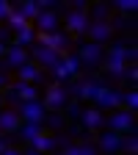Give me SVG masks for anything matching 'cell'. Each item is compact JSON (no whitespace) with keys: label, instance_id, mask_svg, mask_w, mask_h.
Here are the masks:
<instances>
[{"label":"cell","instance_id":"24","mask_svg":"<svg viewBox=\"0 0 138 155\" xmlns=\"http://www.w3.org/2000/svg\"><path fill=\"white\" fill-rule=\"evenodd\" d=\"M36 39V31L33 28H28V31H19V33H14V42H11V47H25V45H30Z\"/></svg>","mask_w":138,"mask_h":155},{"label":"cell","instance_id":"33","mask_svg":"<svg viewBox=\"0 0 138 155\" xmlns=\"http://www.w3.org/2000/svg\"><path fill=\"white\" fill-rule=\"evenodd\" d=\"M0 89H6V78L3 75H0Z\"/></svg>","mask_w":138,"mask_h":155},{"label":"cell","instance_id":"15","mask_svg":"<svg viewBox=\"0 0 138 155\" xmlns=\"http://www.w3.org/2000/svg\"><path fill=\"white\" fill-rule=\"evenodd\" d=\"M22 116L17 111H0V133H19Z\"/></svg>","mask_w":138,"mask_h":155},{"label":"cell","instance_id":"11","mask_svg":"<svg viewBox=\"0 0 138 155\" xmlns=\"http://www.w3.org/2000/svg\"><path fill=\"white\" fill-rule=\"evenodd\" d=\"M100 86H102L100 78H86V81H80L75 86V97L77 100H94V94L100 91Z\"/></svg>","mask_w":138,"mask_h":155},{"label":"cell","instance_id":"21","mask_svg":"<svg viewBox=\"0 0 138 155\" xmlns=\"http://www.w3.org/2000/svg\"><path fill=\"white\" fill-rule=\"evenodd\" d=\"M61 67L69 72V78H77V75H80V58H77V55H72V53H64V58H61Z\"/></svg>","mask_w":138,"mask_h":155},{"label":"cell","instance_id":"20","mask_svg":"<svg viewBox=\"0 0 138 155\" xmlns=\"http://www.w3.org/2000/svg\"><path fill=\"white\" fill-rule=\"evenodd\" d=\"M6 22H8V28L14 31V33H19V31H28V28H33V22H28V19L22 17V14H19L17 8L8 14V19H6Z\"/></svg>","mask_w":138,"mask_h":155},{"label":"cell","instance_id":"7","mask_svg":"<svg viewBox=\"0 0 138 155\" xmlns=\"http://www.w3.org/2000/svg\"><path fill=\"white\" fill-rule=\"evenodd\" d=\"M17 114L22 116V122H44V105L42 100H28V103H19Z\"/></svg>","mask_w":138,"mask_h":155},{"label":"cell","instance_id":"14","mask_svg":"<svg viewBox=\"0 0 138 155\" xmlns=\"http://www.w3.org/2000/svg\"><path fill=\"white\" fill-rule=\"evenodd\" d=\"M36 28H39V33H55V28H58V14L55 11H39L36 14Z\"/></svg>","mask_w":138,"mask_h":155},{"label":"cell","instance_id":"12","mask_svg":"<svg viewBox=\"0 0 138 155\" xmlns=\"http://www.w3.org/2000/svg\"><path fill=\"white\" fill-rule=\"evenodd\" d=\"M42 75H44V69L39 67V64L25 61L22 67L17 69V81H22V83H39V81H42Z\"/></svg>","mask_w":138,"mask_h":155},{"label":"cell","instance_id":"35","mask_svg":"<svg viewBox=\"0 0 138 155\" xmlns=\"http://www.w3.org/2000/svg\"><path fill=\"white\" fill-rule=\"evenodd\" d=\"M25 155H42V152H36V150H30V152H25Z\"/></svg>","mask_w":138,"mask_h":155},{"label":"cell","instance_id":"2","mask_svg":"<svg viewBox=\"0 0 138 155\" xmlns=\"http://www.w3.org/2000/svg\"><path fill=\"white\" fill-rule=\"evenodd\" d=\"M91 103H94L97 111H105V108H108V111H116V108H122V94L116 91V89H111L108 83H102L100 91L94 94V100H91Z\"/></svg>","mask_w":138,"mask_h":155},{"label":"cell","instance_id":"19","mask_svg":"<svg viewBox=\"0 0 138 155\" xmlns=\"http://www.w3.org/2000/svg\"><path fill=\"white\" fill-rule=\"evenodd\" d=\"M102 69H105L108 75H113V78H124L127 64H124V61H119V58H102Z\"/></svg>","mask_w":138,"mask_h":155},{"label":"cell","instance_id":"25","mask_svg":"<svg viewBox=\"0 0 138 155\" xmlns=\"http://www.w3.org/2000/svg\"><path fill=\"white\" fill-rule=\"evenodd\" d=\"M17 11L22 14V17L28 19V22H33V19H36V14H39V3H36V0H25V3L19 6Z\"/></svg>","mask_w":138,"mask_h":155},{"label":"cell","instance_id":"34","mask_svg":"<svg viewBox=\"0 0 138 155\" xmlns=\"http://www.w3.org/2000/svg\"><path fill=\"white\" fill-rule=\"evenodd\" d=\"M3 150H6V141H3V139H0V152H3Z\"/></svg>","mask_w":138,"mask_h":155},{"label":"cell","instance_id":"30","mask_svg":"<svg viewBox=\"0 0 138 155\" xmlns=\"http://www.w3.org/2000/svg\"><path fill=\"white\" fill-rule=\"evenodd\" d=\"M14 8L6 3V0H0V22H6V19H8V14H11Z\"/></svg>","mask_w":138,"mask_h":155},{"label":"cell","instance_id":"1","mask_svg":"<svg viewBox=\"0 0 138 155\" xmlns=\"http://www.w3.org/2000/svg\"><path fill=\"white\" fill-rule=\"evenodd\" d=\"M102 127H108L111 133H119V136H130V133H135V114L124 111V108H116L102 122Z\"/></svg>","mask_w":138,"mask_h":155},{"label":"cell","instance_id":"17","mask_svg":"<svg viewBox=\"0 0 138 155\" xmlns=\"http://www.w3.org/2000/svg\"><path fill=\"white\" fill-rule=\"evenodd\" d=\"M80 122H83V127H88V130H100L102 122H105V116H102V111H97V108H86V111L80 114Z\"/></svg>","mask_w":138,"mask_h":155},{"label":"cell","instance_id":"18","mask_svg":"<svg viewBox=\"0 0 138 155\" xmlns=\"http://www.w3.org/2000/svg\"><path fill=\"white\" fill-rule=\"evenodd\" d=\"M19 133H22V139L30 144V141H36V139H39V136H44L47 130H44V125H42V122H22Z\"/></svg>","mask_w":138,"mask_h":155},{"label":"cell","instance_id":"16","mask_svg":"<svg viewBox=\"0 0 138 155\" xmlns=\"http://www.w3.org/2000/svg\"><path fill=\"white\" fill-rule=\"evenodd\" d=\"M6 67H11V69H19L25 61H30V53L25 50V47H11L8 45V50H6Z\"/></svg>","mask_w":138,"mask_h":155},{"label":"cell","instance_id":"31","mask_svg":"<svg viewBox=\"0 0 138 155\" xmlns=\"http://www.w3.org/2000/svg\"><path fill=\"white\" fill-rule=\"evenodd\" d=\"M0 155H25V152H19V150H14V147H6Z\"/></svg>","mask_w":138,"mask_h":155},{"label":"cell","instance_id":"8","mask_svg":"<svg viewBox=\"0 0 138 155\" xmlns=\"http://www.w3.org/2000/svg\"><path fill=\"white\" fill-rule=\"evenodd\" d=\"M44 111H61L66 105V89L64 86H50L47 94H44V100H42Z\"/></svg>","mask_w":138,"mask_h":155},{"label":"cell","instance_id":"32","mask_svg":"<svg viewBox=\"0 0 138 155\" xmlns=\"http://www.w3.org/2000/svg\"><path fill=\"white\" fill-rule=\"evenodd\" d=\"M6 50H8V45H3V42H0V55H6Z\"/></svg>","mask_w":138,"mask_h":155},{"label":"cell","instance_id":"29","mask_svg":"<svg viewBox=\"0 0 138 155\" xmlns=\"http://www.w3.org/2000/svg\"><path fill=\"white\" fill-rule=\"evenodd\" d=\"M53 75L58 78V83H66V81H69V72H66L61 64H55V67H53Z\"/></svg>","mask_w":138,"mask_h":155},{"label":"cell","instance_id":"28","mask_svg":"<svg viewBox=\"0 0 138 155\" xmlns=\"http://www.w3.org/2000/svg\"><path fill=\"white\" fill-rule=\"evenodd\" d=\"M116 8H119V11H135L138 8V0H119V3H116Z\"/></svg>","mask_w":138,"mask_h":155},{"label":"cell","instance_id":"5","mask_svg":"<svg viewBox=\"0 0 138 155\" xmlns=\"http://www.w3.org/2000/svg\"><path fill=\"white\" fill-rule=\"evenodd\" d=\"M77 58H80V67H97V64H102V58H105V50L102 45H80V50L75 53Z\"/></svg>","mask_w":138,"mask_h":155},{"label":"cell","instance_id":"26","mask_svg":"<svg viewBox=\"0 0 138 155\" xmlns=\"http://www.w3.org/2000/svg\"><path fill=\"white\" fill-rule=\"evenodd\" d=\"M122 108H124V111H133V114L138 111V91H135V89H130V91L122 94Z\"/></svg>","mask_w":138,"mask_h":155},{"label":"cell","instance_id":"6","mask_svg":"<svg viewBox=\"0 0 138 155\" xmlns=\"http://www.w3.org/2000/svg\"><path fill=\"white\" fill-rule=\"evenodd\" d=\"M86 36H88V42H91V45H105L108 39L113 36V25L108 22V19H102V22H88Z\"/></svg>","mask_w":138,"mask_h":155},{"label":"cell","instance_id":"4","mask_svg":"<svg viewBox=\"0 0 138 155\" xmlns=\"http://www.w3.org/2000/svg\"><path fill=\"white\" fill-rule=\"evenodd\" d=\"M88 8H72L69 14H66V28H69V33L72 36H83L86 33V28H88Z\"/></svg>","mask_w":138,"mask_h":155},{"label":"cell","instance_id":"10","mask_svg":"<svg viewBox=\"0 0 138 155\" xmlns=\"http://www.w3.org/2000/svg\"><path fill=\"white\" fill-rule=\"evenodd\" d=\"M122 141H124V136H119V133H100V139H97V144H100V150L102 152H108V155H116V152H122Z\"/></svg>","mask_w":138,"mask_h":155},{"label":"cell","instance_id":"9","mask_svg":"<svg viewBox=\"0 0 138 155\" xmlns=\"http://www.w3.org/2000/svg\"><path fill=\"white\" fill-rule=\"evenodd\" d=\"M8 94L14 97L17 103H28V100H39V89L33 83H22V81H17L14 86H6Z\"/></svg>","mask_w":138,"mask_h":155},{"label":"cell","instance_id":"22","mask_svg":"<svg viewBox=\"0 0 138 155\" xmlns=\"http://www.w3.org/2000/svg\"><path fill=\"white\" fill-rule=\"evenodd\" d=\"M30 147H33L36 152H42V155H47V152H50V150L55 147V139H53L50 133H44V136H39L36 141H30Z\"/></svg>","mask_w":138,"mask_h":155},{"label":"cell","instance_id":"23","mask_svg":"<svg viewBox=\"0 0 138 155\" xmlns=\"http://www.w3.org/2000/svg\"><path fill=\"white\" fill-rule=\"evenodd\" d=\"M61 155H97V147L91 144H69L61 150Z\"/></svg>","mask_w":138,"mask_h":155},{"label":"cell","instance_id":"13","mask_svg":"<svg viewBox=\"0 0 138 155\" xmlns=\"http://www.w3.org/2000/svg\"><path fill=\"white\" fill-rule=\"evenodd\" d=\"M36 39H39V45L42 47H50V50H55V53H66V39L61 36V33H39L36 31Z\"/></svg>","mask_w":138,"mask_h":155},{"label":"cell","instance_id":"36","mask_svg":"<svg viewBox=\"0 0 138 155\" xmlns=\"http://www.w3.org/2000/svg\"><path fill=\"white\" fill-rule=\"evenodd\" d=\"M0 111H3V97H0Z\"/></svg>","mask_w":138,"mask_h":155},{"label":"cell","instance_id":"27","mask_svg":"<svg viewBox=\"0 0 138 155\" xmlns=\"http://www.w3.org/2000/svg\"><path fill=\"white\" fill-rule=\"evenodd\" d=\"M122 152H130V155L138 152V139H135V133L124 136V141H122Z\"/></svg>","mask_w":138,"mask_h":155},{"label":"cell","instance_id":"3","mask_svg":"<svg viewBox=\"0 0 138 155\" xmlns=\"http://www.w3.org/2000/svg\"><path fill=\"white\" fill-rule=\"evenodd\" d=\"M61 58H64V53H55V50H50V47H33V53H30V61L33 64H39L42 69H53L55 64H61Z\"/></svg>","mask_w":138,"mask_h":155}]
</instances>
